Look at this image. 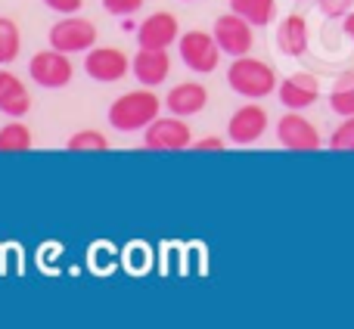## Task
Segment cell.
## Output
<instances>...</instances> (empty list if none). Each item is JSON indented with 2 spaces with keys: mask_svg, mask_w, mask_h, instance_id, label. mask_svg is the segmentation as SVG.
<instances>
[{
  "mask_svg": "<svg viewBox=\"0 0 354 329\" xmlns=\"http://www.w3.org/2000/svg\"><path fill=\"white\" fill-rule=\"evenodd\" d=\"M162 103L165 100L156 97L153 87H137L128 91L109 106V124L122 134H137V131H147L156 118L162 115Z\"/></svg>",
  "mask_w": 354,
  "mask_h": 329,
  "instance_id": "cell-1",
  "label": "cell"
},
{
  "mask_svg": "<svg viewBox=\"0 0 354 329\" xmlns=\"http://www.w3.org/2000/svg\"><path fill=\"white\" fill-rule=\"evenodd\" d=\"M227 84L233 93H239L243 100H261L280 87L274 66H268L264 59L255 56H233L230 68H227Z\"/></svg>",
  "mask_w": 354,
  "mask_h": 329,
  "instance_id": "cell-2",
  "label": "cell"
},
{
  "mask_svg": "<svg viewBox=\"0 0 354 329\" xmlns=\"http://www.w3.org/2000/svg\"><path fill=\"white\" fill-rule=\"evenodd\" d=\"M28 75L37 87H44V91H62V87L72 84L75 68H72L68 53L50 47V50H41V53H35L28 59Z\"/></svg>",
  "mask_w": 354,
  "mask_h": 329,
  "instance_id": "cell-3",
  "label": "cell"
},
{
  "mask_svg": "<svg viewBox=\"0 0 354 329\" xmlns=\"http://www.w3.org/2000/svg\"><path fill=\"white\" fill-rule=\"evenodd\" d=\"M143 147L153 153H180L193 147V128L180 115H159L147 131H143Z\"/></svg>",
  "mask_w": 354,
  "mask_h": 329,
  "instance_id": "cell-4",
  "label": "cell"
},
{
  "mask_svg": "<svg viewBox=\"0 0 354 329\" xmlns=\"http://www.w3.org/2000/svg\"><path fill=\"white\" fill-rule=\"evenodd\" d=\"M177 50H180V59L183 66L189 68V72L196 75H208L218 68V59L224 50L218 47V41H214V35H208V31H187V35H180V41H177Z\"/></svg>",
  "mask_w": 354,
  "mask_h": 329,
  "instance_id": "cell-5",
  "label": "cell"
},
{
  "mask_svg": "<svg viewBox=\"0 0 354 329\" xmlns=\"http://www.w3.org/2000/svg\"><path fill=\"white\" fill-rule=\"evenodd\" d=\"M50 47L53 50H62V53H87V50L97 44V25L91 19H81L78 12L75 16H66L50 28L47 35Z\"/></svg>",
  "mask_w": 354,
  "mask_h": 329,
  "instance_id": "cell-6",
  "label": "cell"
},
{
  "mask_svg": "<svg viewBox=\"0 0 354 329\" xmlns=\"http://www.w3.org/2000/svg\"><path fill=\"white\" fill-rule=\"evenodd\" d=\"M212 35L227 56H249L252 47H255V25L245 22V19L236 16L233 10L214 19Z\"/></svg>",
  "mask_w": 354,
  "mask_h": 329,
  "instance_id": "cell-7",
  "label": "cell"
},
{
  "mask_svg": "<svg viewBox=\"0 0 354 329\" xmlns=\"http://www.w3.org/2000/svg\"><path fill=\"white\" fill-rule=\"evenodd\" d=\"M277 140H280L283 149H292V153H317L320 131L301 112L286 109V115L277 122Z\"/></svg>",
  "mask_w": 354,
  "mask_h": 329,
  "instance_id": "cell-8",
  "label": "cell"
},
{
  "mask_svg": "<svg viewBox=\"0 0 354 329\" xmlns=\"http://www.w3.org/2000/svg\"><path fill=\"white\" fill-rule=\"evenodd\" d=\"M84 72L91 75V81L115 84V81L128 78L131 59H128V53L118 47H91L84 53Z\"/></svg>",
  "mask_w": 354,
  "mask_h": 329,
  "instance_id": "cell-9",
  "label": "cell"
},
{
  "mask_svg": "<svg viewBox=\"0 0 354 329\" xmlns=\"http://www.w3.org/2000/svg\"><path fill=\"white\" fill-rule=\"evenodd\" d=\"M264 131H268V112H264V106L245 103L227 122V140L236 143V147H252V143H258L264 137Z\"/></svg>",
  "mask_w": 354,
  "mask_h": 329,
  "instance_id": "cell-10",
  "label": "cell"
},
{
  "mask_svg": "<svg viewBox=\"0 0 354 329\" xmlns=\"http://www.w3.org/2000/svg\"><path fill=\"white\" fill-rule=\"evenodd\" d=\"M174 41H180V25H177V16H171V12H165V10L149 12L140 22V28H137V44H140V47L168 50Z\"/></svg>",
  "mask_w": 354,
  "mask_h": 329,
  "instance_id": "cell-11",
  "label": "cell"
},
{
  "mask_svg": "<svg viewBox=\"0 0 354 329\" xmlns=\"http://www.w3.org/2000/svg\"><path fill=\"white\" fill-rule=\"evenodd\" d=\"M277 97H280V103L286 106V109L305 112L320 100V81L308 72H295V75H289L286 81H280Z\"/></svg>",
  "mask_w": 354,
  "mask_h": 329,
  "instance_id": "cell-12",
  "label": "cell"
},
{
  "mask_svg": "<svg viewBox=\"0 0 354 329\" xmlns=\"http://www.w3.org/2000/svg\"><path fill=\"white\" fill-rule=\"evenodd\" d=\"M131 72L143 87H159L171 75V56H168V50L140 47V53L131 59Z\"/></svg>",
  "mask_w": 354,
  "mask_h": 329,
  "instance_id": "cell-13",
  "label": "cell"
},
{
  "mask_svg": "<svg viewBox=\"0 0 354 329\" xmlns=\"http://www.w3.org/2000/svg\"><path fill=\"white\" fill-rule=\"evenodd\" d=\"M165 106L171 115H180V118L199 115V112L208 106V91H205V84H199V81H180V84H174L171 91H168Z\"/></svg>",
  "mask_w": 354,
  "mask_h": 329,
  "instance_id": "cell-14",
  "label": "cell"
},
{
  "mask_svg": "<svg viewBox=\"0 0 354 329\" xmlns=\"http://www.w3.org/2000/svg\"><path fill=\"white\" fill-rule=\"evenodd\" d=\"M31 112V93L19 75L10 68H0V115L6 118H25Z\"/></svg>",
  "mask_w": 354,
  "mask_h": 329,
  "instance_id": "cell-15",
  "label": "cell"
},
{
  "mask_svg": "<svg viewBox=\"0 0 354 329\" xmlns=\"http://www.w3.org/2000/svg\"><path fill=\"white\" fill-rule=\"evenodd\" d=\"M308 19L299 16V12H289L280 25H277V47L286 56H305L308 53Z\"/></svg>",
  "mask_w": 354,
  "mask_h": 329,
  "instance_id": "cell-16",
  "label": "cell"
},
{
  "mask_svg": "<svg viewBox=\"0 0 354 329\" xmlns=\"http://www.w3.org/2000/svg\"><path fill=\"white\" fill-rule=\"evenodd\" d=\"M227 3L236 16H243L255 28H264L277 19V0H227Z\"/></svg>",
  "mask_w": 354,
  "mask_h": 329,
  "instance_id": "cell-17",
  "label": "cell"
},
{
  "mask_svg": "<svg viewBox=\"0 0 354 329\" xmlns=\"http://www.w3.org/2000/svg\"><path fill=\"white\" fill-rule=\"evenodd\" d=\"M35 137L22 124V118H10V124L0 128V153H28Z\"/></svg>",
  "mask_w": 354,
  "mask_h": 329,
  "instance_id": "cell-18",
  "label": "cell"
},
{
  "mask_svg": "<svg viewBox=\"0 0 354 329\" xmlns=\"http://www.w3.org/2000/svg\"><path fill=\"white\" fill-rule=\"evenodd\" d=\"M330 109L342 118L354 115V72H342L336 78L330 91Z\"/></svg>",
  "mask_w": 354,
  "mask_h": 329,
  "instance_id": "cell-19",
  "label": "cell"
},
{
  "mask_svg": "<svg viewBox=\"0 0 354 329\" xmlns=\"http://www.w3.org/2000/svg\"><path fill=\"white\" fill-rule=\"evenodd\" d=\"M22 50V31L10 16H0V66H10Z\"/></svg>",
  "mask_w": 354,
  "mask_h": 329,
  "instance_id": "cell-20",
  "label": "cell"
},
{
  "mask_svg": "<svg viewBox=\"0 0 354 329\" xmlns=\"http://www.w3.org/2000/svg\"><path fill=\"white\" fill-rule=\"evenodd\" d=\"M66 149L68 153H106L109 149V137L103 131H78L66 140Z\"/></svg>",
  "mask_w": 354,
  "mask_h": 329,
  "instance_id": "cell-21",
  "label": "cell"
},
{
  "mask_svg": "<svg viewBox=\"0 0 354 329\" xmlns=\"http://www.w3.org/2000/svg\"><path fill=\"white\" fill-rule=\"evenodd\" d=\"M330 149L333 153H354V115L342 118V124L330 134Z\"/></svg>",
  "mask_w": 354,
  "mask_h": 329,
  "instance_id": "cell-22",
  "label": "cell"
},
{
  "mask_svg": "<svg viewBox=\"0 0 354 329\" xmlns=\"http://www.w3.org/2000/svg\"><path fill=\"white\" fill-rule=\"evenodd\" d=\"M317 6L326 19H345L354 10V0H317Z\"/></svg>",
  "mask_w": 354,
  "mask_h": 329,
  "instance_id": "cell-23",
  "label": "cell"
},
{
  "mask_svg": "<svg viewBox=\"0 0 354 329\" xmlns=\"http://www.w3.org/2000/svg\"><path fill=\"white\" fill-rule=\"evenodd\" d=\"M143 6V0H103V10L109 16H134Z\"/></svg>",
  "mask_w": 354,
  "mask_h": 329,
  "instance_id": "cell-24",
  "label": "cell"
},
{
  "mask_svg": "<svg viewBox=\"0 0 354 329\" xmlns=\"http://www.w3.org/2000/svg\"><path fill=\"white\" fill-rule=\"evenodd\" d=\"M44 6L53 12H62V16H75L84 6V0H44Z\"/></svg>",
  "mask_w": 354,
  "mask_h": 329,
  "instance_id": "cell-25",
  "label": "cell"
},
{
  "mask_svg": "<svg viewBox=\"0 0 354 329\" xmlns=\"http://www.w3.org/2000/svg\"><path fill=\"white\" fill-rule=\"evenodd\" d=\"M227 143L221 137H202V140H193V149L196 153H221Z\"/></svg>",
  "mask_w": 354,
  "mask_h": 329,
  "instance_id": "cell-26",
  "label": "cell"
},
{
  "mask_svg": "<svg viewBox=\"0 0 354 329\" xmlns=\"http://www.w3.org/2000/svg\"><path fill=\"white\" fill-rule=\"evenodd\" d=\"M342 31H345V37H348V41H354V10L342 19Z\"/></svg>",
  "mask_w": 354,
  "mask_h": 329,
  "instance_id": "cell-27",
  "label": "cell"
},
{
  "mask_svg": "<svg viewBox=\"0 0 354 329\" xmlns=\"http://www.w3.org/2000/svg\"><path fill=\"white\" fill-rule=\"evenodd\" d=\"M183 3H193V0H183Z\"/></svg>",
  "mask_w": 354,
  "mask_h": 329,
  "instance_id": "cell-28",
  "label": "cell"
}]
</instances>
